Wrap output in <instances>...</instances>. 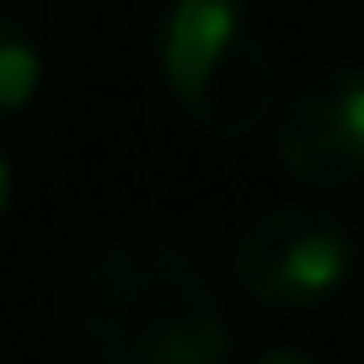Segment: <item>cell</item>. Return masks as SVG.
Here are the masks:
<instances>
[{
    "instance_id": "8992f818",
    "label": "cell",
    "mask_w": 364,
    "mask_h": 364,
    "mask_svg": "<svg viewBox=\"0 0 364 364\" xmlns=\"http://www.w3.org/2000/svg\"><path fill=\"white\" fill-rule=\"evenodd\" d=\"M252 364H321V353L306 348V343H273V348H262Z\"/></svg>"
},
{
    "instance_id": "7a4b0ae2",
    "label": "cell",
    "mask_w": 364,
    "mask_h": 364,
    "mask_svg": "<svg viewBox=\"0 0 364 364\" xmlns=\"http://www.w3.org/2000/svg\"><path fill=\"white\" fill-rule=\"evenodd\" d=\"M171 102L209 139H247L273 118L279 65L241 0H171L156 27Z\"/></svg>"
},
{
    "instance_id": "52a82bcc",
    "label": "cell",
    "mask_w": 364,
    "mask_h": 364,
    "mask_svg": "<svg viewBox=\"0 0 364 364\" xmlns=\"http://www.w3.org/2000/svg\"><path fill=\"white\" fill-rule=\"evenodd\" d=\"M6 204H11V161L0 156V215H6Z\"/></svg>"
},
{
    "instance_id": "5b68a950",
    "label": "cell",
    "mask_w": 364,
    "mask_h": 364,
    "mask_svg": "<svg viewBox=\"0 0 364 364\" xmlns=\"http://www.w3.org/2000/svg\"><path fill=\"white\" fill-rule=\"evenodd\" d=\"M43 80V48L22 16L0 11V124H11L33 107Z\"/></svg>"
},
{
    "instance_id": "6da1fadb",
    "label": "cell",
    "mask_w": 364,
    "mask_h": 364,
    "mask_svg": "<svg viewBox=\"0 0 364 364\" xmlns=\"http://www.w3.org/2000/svg\"><path fill=\"white\" fill-rule=\"evenodd\" d=\"M91 364H230V316L209 268L171 236H118L70 295Z\"/></svg>"
},
{
    "instance_id": "3957f363",
    "label": "cell",
    "mask_w": 364,
    "mask_h": 364,
    "mask_svg": "<svg viewBox=\"0 0 364 364\" xmlns=\"http://www.w3.org/2000/svg\"><path fill=\"white\" fill-rule=\"evenodd\" d=\"M236 284L262 311H316L353 279V236L327 204H273L236 236Z\"/></svg>"
},
{
    "instance_id": "277c9868",
    "label": "cell",
    "mask_w": 364,
    "mask_h": 364,
    "mask_svg": "<svg viewBox=\"0 0 364 364\" xmlns=\"http://www.w3.org/2000/svg\"><path fill=\"white\" fill-rule=\"evenodd\" d=\"M273 156L311 193H348L364 182V70L348 59L306 70L273 102Z\"/></svg>"
}]
</instances>
